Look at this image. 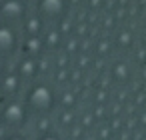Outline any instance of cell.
<instances>
[{"label":"cell","instance_id":"obj_1","mask_svg":"<svg viewBox=\"0 0 146 140\" xmlns=\"http://www.w3.org/2000/svg\"><path fill=\"white\" fill-rule=\"evenodd\" d=\"M22 104L26 106L30 116H34V118H48L54 112V108L58 104V98H56L54 88L48 82H36L34 80L24 90Z\"/></svg>","mask_w":146,"mask_h":140},{"label":"cell","instance_id":"obj_2","mask_svg":"<svg viewBox=\"0 0 146 140\" xmlns=\"http://www.w3.org/2000/svg\"><path fill=\"white\" fill-rule=\"evenodd\" d=\"M30 114L20 98L6 100L4 106L0 108V126L6 132H22V128L28 124Z\"/></svg>","mask_w":146,"mask_h":140},{"label":"cell","instance_id":"obj_3","mask_svg":"<svg viewBox=\"0 0 146 140\" xmlns=\"http://www.w3.org/2000/svg\"><path fill=\"white\" fill-rule=\"evenodd\" d=\"M68 2L66 0H34V16L44 24L52 26L66 18Z\"/></svg>","mask_w":146,"mask_h":140},{"label":"cell","instance_id":"obj_4","mask_svg":"<svg viewBox=\"0 0 146 140\" xmlns=\"http://www.w3.org/2000/svg\"><path fill=\"white\" fill-rule=\"evenodd\" d=\"M28 18V4L18 0H0V24H8L20 30Z\"/></svg>","mask_w":146,"mask_h":140},{"label":"cell","instance_id":"obj_5","mask_svg":"<svg viewBox=\"0 0 146 140\" xmlns=\"http://www.w3.org/2000/svg\"><path fill=\"white\" fill-rule=\"evenodd\" d=\"M20 44H22V36L20 30L8 24H0V60H12L18 52H20Z\"/></svg>","mask_w":146,"mask_h":140},{"label":"cell","instance_id":"obj_6","mask_svg":"<svg viewBox=\"0 0 146 140\" xmlns=\"http://www.w3.org/2000/svg\"><path fill=\"white\" fill-rule=\"evenodd\" d=\"M22 80L14 74V72H6L2 78H0V96L6 100H16L22 92Z\"/></svg>","mask_w":146,"mask_h":140},{"label":"cell","instance_id":"obj_7","mask_svg":"<svg viewBox=\"0 0 146 140\" xmlns=\"http://www.w3.org/2000/svg\"><path fill=\"white\" fill-rule=\"evenodd\" d=\"M36 72H38V62H36V58H30V56H22V60L18 62V66L14 70V74L22 82H34Z\"/></svg>","mask_w":146,"mask_h":140},{"label":"cell","instance_id":"obj_8","mask_svg":"<svg viewBox=\"0 0 146 140\" xmlns=\"http://www.w3.org/2000/svg\"><path fill=\"white\" fill-rule=\"evenodd\" d=\"M128 74H130V70H128L126 64H114V66H112V78H114V80L124 82V80L128 78Z\"/></svg>","mask_w":146,"mask_h":140},{"label":"cell","instance_id":"obj_9","mask_svg":"<svg viewBox=\"0 0 146 140\" xmlns=\"http://www.w3.org/2000/svg\"><path fill=\"white\" fill-rule=\"evenodd\" d=\"M0 140H30V138L22 132H6V134L0 136Z\"/></svg>","mask_w":146,"mask_h":140},{"label":"cell","instance_id":"obj_10","mask_svg":"<svg viewBox=\"0 0 146 140\" xmlns=\"http://www.w3.org/2000/svg\"><path fill=\"white\" fill-rule=\"evenodd\" d=\"M36 140H60V136H58V134H54V132H42Z\"/></svg>","mask_w":146,"mask_h":140},{"label":"cell","instance_id":"obj_11","mask_svg":"<svg viewBox=\"0 0 146 140\" xmlns=\"http://www.w3.org/2000/svg\"><path fill=\"white\" fill-rule=\"evenodd\" d=\"M6 72H8V68H6V62H4V60H0V78H2Z\"/></svg>","mask_w":146,"mask_h":140},{"label":"cell","instance_id":"obj_12","mask_svg":"<svg viewBox=\"0 0 146 140\" xmlns=\"http://www.w3.org/2000/svg\"><path fill=\"white\" fill-rule=\"evenodd\" d=\"M18 2H24V4H28V2H30V0H18Z\"/></svg>","mask_w":146,"mask_h":140}]
</instances>
